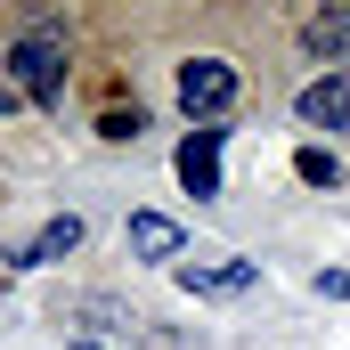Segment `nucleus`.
<instances>
[{
  "label": "nucleus",
  "instance_id": "obj_1",
  "mask_svg": "<svg viewBox=\"0 0 350 350\" xmlns=\"http://www.w3.org/2000/svg\"><path fill=\"white\" fill-rule=\"evenodd\" d=\"M8 82H16V98H33V106H57V98H66V33H57V25L16 33V49H8Z\"/></svg>",
  "mask_w": 350,
  "mask_h": 350
},
{
  "label": "nucleus",
  "instance_id": "obj_2",
  "mask_svg": "<svg viewBox=\"0 0 350 350\" xmlns=\"http://www.w3.org/2000/svg\"><path fill=\"white\" fill-rule=\"evenodd\" d=\"M179 106H187V122H220L237 106V66L228 57H187L179 66Z\"/></svg>",
  "mask_w": 350,
  "mask_h": 350
},
{
  "label": "nucleus",
  "instance_id": "obj_3",
  "mask_svg": "<svg viewBox=\"0 0 350 350\" xmlns=\"http://www.w3.org/2000/svg\"><path fill=\"white\" fill-rule=\"evenodd\" d=\"M179 187L187 196H220V122H196L179 139Z\"/></svg>",
  "mask_w": 350,
  "mask_h": 350
},
{
  "label": "nucleus",
  "instance_id": "obj_4",
  "mask_svg": "<svg viewBox=\"0 0 350 350\" xmlns=\"http://www.w3.org/2000/svg\"><path fill=\"white\" fill-rule=\"evenodd\" d=\"M293 114L310 122V131H350V74H326V82H310L293 98Z\"/></svg>",
  "mask_w": 350,
  "mask_h": 350
},
{
  "label": "nucleus",
  "instance_id": "obj_5",
  "mask_svg": "<svg viewBox=\"0 0 350 350\" xmlns=\"http://www.w3.org/2000/svg\"><path fill=\"white\" fill-rule=\"evenodd\" d=\"M179 220H163V212H131V253L139 261H179Z\"/></svg>",
  "mask_w": 350,
  "mask_h": 350
},
{
  "label": "nucleus",
  "instance_id": "obj_6",
  "mask_svg": "<svg viewBox=\"0 0 350 350\" xmlns=\"http://www.w3.org/2000/svg\"><path fill=\"white\" fill-rule=\"evenodd\" d=\"M253 277H261L253 261H187V269H179V285H187V293H245Z\"/></svg>",
  "mask_w": 350,
  "mask_h": 350
},
{
  "label": "nucleus",
  "instance_id": "obj_7",
  "mask_svg": "<svg viewBox=\"0 0 350 350\" xmlns=\"http://www.w3.org/2000/svg\"><path fill=\"white\" fill-rule=\"evenodd\" d=\"M301 41H310L318 57H334V66L350 74V0H342V8H318V16L301 25Z\"/></svg>",
  "mask_w": 350,
  "mask_h": 350
},
{
  "label": "nucleus",
  "instance_id": "obj_8",
  "mask_svg": "<svg viewBox=\"0 0 350 350\" xmlns=\"http://www.w3.org/2000/svg\"><path fill=\"white\" fill-rule=\"evenodd\" d=\"M74 245H82V220H74V212H57V220H49V228L16 253V269H49V261H66Z\"/></svg>",
  "mask_w": 350,
  "mask_h": 350
},
{
  "label": "nucleus",
  "instance_id": "obj_9",
  "mask_svg": "<svg viewBox=\"0 0 350 350\" xmlns=\"http://www.w3.org/2000/svg\"><path fill=\"white\" fill-rule=\"evenodd\" d=\"M293 172L310 179V187H334V179H342V163H334L326 147H301V155H293Z\"/></svg>",
  "mask_w": 350,
  "mask_h": 350
},
{
  "label": "nucleus",
  "instance_id": "obj_10",
  "mask_svg": "<svg viewBox=\"0 0 350 350\" xmlns=\"http://www.w3.org/2000/svg\"><path fill=\"white\" fill-rule=\"evenodd\" d=\"M318 293H334V301H350V269H334V277H318Z\"/></svg>",
  "mask_w": 350,
  "mask_h": 350
},
{
  "label": "nucleus",
  "instance_id": "obj_11",
  "mask_svg": "<svg viewBox=\"0 0 350 350\" xmlns=\"http://www.w3.org/2000/svg\"><path fill=\"white\" fill-rule=\"evenodd\" d=\"M74 350H98V342H74Z\"/></svg>",
  "mask_w": 350,
  "mask_h": 350
}]
</instances>
